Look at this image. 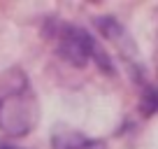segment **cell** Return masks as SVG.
<instances>
[{"label":"cell","mask_w":158,"mask_h":149,"mask_svg":"<svg viewBox=\"0 0 158 149\" xmlns=\"http://www.w3.org/2000/svg\"><path fill=\"white\" fill-rule=\"evenodd\" d=\"M37 100L23 74H10V86L0 93V128L10 135H26L37 124Z\"/></svg>","instance_id":"6da1fadb"},{"label":"cell","mask_w":158,"mask_h":149,"mask_svg":"<svg viewBox=\"0 0 158 149\" xmlns=\"http://www.w3.org/2000/svg\"><path fill=\"white\" fill-rule=\"evenodd\" d=\"M51 37L56 40V51L60 54V58L68 61L74 68H84L91 61H95L102 70H109V72L114 70L112 63H109V58H107V54H102V51L98 49L95 40L84 28L60 23L56 30H51Z\"/></svg>","instance_id":"7a4b0ae2"},{"label":"cell","mask_w":158,"mask_h":149,"mask_svg":"<svg viewBox=\"0 0 158 149\" xmlns=\"http://www.w3.org/2000/svg\"><path fill=\"white\" fill-rule=\"evenodd\" d=\"M93 142L77 130H58L54 135V149H86Z\"/></svg>","instance_id":"3957f363"},{"label":"cell","mask_w":158,"mask_h":149,"mask_svg":"<svg viewBox=\"0 0 158 149\" xmlns=\"http://www.w3.org/2000/svg\"><path fill=\"white\" fill-rule=\"evenodd\" d=\"M142 109L147 114L158 112V86H147L142 91Z\"/></svg>","instance_id":"277c9868"},{"label":"cell","mask_w":158,"mask_h":149,"mask_svg":"<svg viewBox=\"0 0 158 149\" xmlns=\"http://www.w3.org/2000/svg\"><path fill=\"white\" fill-rule=\"evenodd\" d=\"M0 149H14V147H7V144H0Z\"/></svg>","instance_id":"5b68a950"}]
</instances>
